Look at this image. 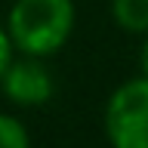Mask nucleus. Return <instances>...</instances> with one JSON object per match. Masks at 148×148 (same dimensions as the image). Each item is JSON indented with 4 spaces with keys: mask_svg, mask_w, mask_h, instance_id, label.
I'll list each match as a JSON object with an SVG mask.
<instances>
[{
    "mask_svg": "<svg viewBox=\"0 0 148 148\" xmlns=\"http://www.w3.org/2000/svg\"><path fill=\"white\" fill-rule=\"evenodd\" d=\"M74 31L71 0H16L9 9L6 34L12 49L25 56H53Z\"/></svg>",
    "mask_w": 148,
    "mask_h": 148,
    "instance_id": "f257e3e1",
    "label": "nucleus"
},
{
    "mask_svg": "<svg viewBox=\"0 0 148 148\" xmlns=\"http://www.w3.org/2000/svg\"><path fill=\"white\" fill-rule=\"evenodd\" d=\"M105 136L111 148H148V77L120 83L105 105Z\"/></svg>",
    "mask_w": 148,
    "mask_h": 148,
    "instance_id": "f03ea898",
    "label": "nucleus"
},
{
    "mask_svg": "<svg viewBox=\"0 0 148 148\" xmlns=\"http://www.w3.org/2000/svg\"><path fill=\"white\" fill-rule=\"evenodd\" d=\"M0 86H3L9 102L25 105V108H37V105L49 102V96H53V74L46 71L40 56L22 53V59H9V65L3 68Z\"/></svg>",
    "mask_w": 148,
    "mask_h": 148,
    "instance_id": "7ed1b4c3",
    "label": "nucleus"
},
{
    "mask_svg": "<svg viewBox=\"0 0 148 148\" xmlns=\"http://www.w3.org/2000/svg\"><path fill=\"white\" fill-rule=\"evenodd\" d=\"M111 16L130 34H148V0H111Z\"/></svg>",
    "mask_w": 148,
    "mask_h": 148,
    "instance_id": "20e7f679",
    "label": "nucleus"
},
{
    "mask_svg": "<svg viewBox=\"0 0 148 148\" xmlns=\"http://www.w3.org/2000/svg\"><path fill=\"white\" fill-rule=\"evenodd\" d=\"M0 148H31L28 130L12 114H0Z\"/></svg>",
    "mask_w": 148,
    "mask_h": 148,
    "instance_id": "39448f33",
    "label": "nucleus"
},
{
    "mask_svg": "<svg viewBox=\"0 0 148 148\" xmlns=\"http://www.w3.org/2000/svg\"><path fill=\"white\" fill-rule=\"evenodd\" d=\"M9 59H12V40H9L6 28L0 25V74H3V68L9 65Z\"/></svg>",
    "mask_w": 148,
    "mask_h": 148,
    "instance_id": "423d86ee",
    "label": "nucleus"
},
{
    "mask_svg": "<svg viewBox=\"0 0 148 148\" xmlns=\"http://www.w3.org/2000/svg\"><path fill=\"white\" fill-rule=\"evenodd\" d=\"M139 65H142V74L148 77V34H145V40H142V56H139Z\"/></svg>",
    "mask_w": 148,
    "mask_h": 148,
    "instance_id": "0eeeda50",
    "label": "nucleus"
}]
</instances>
